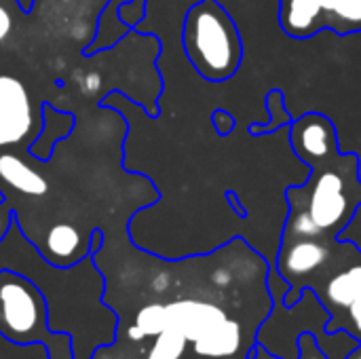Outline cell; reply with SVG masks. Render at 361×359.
<instances>
[{
  "instance_id": "1",
  "label": "cell",
  "mask_w": 361,
  "mask_h": 359,
  "mask_svg": "<svg viewBox=\"0 0 361 359\" xmlns=\"http://www.w3.org/2000/svg\"><path fill=\"white\" fill-rule=\"evenodd\" d=\"M294 154L309 167L300 186H288L290 214L305 216L326 239L349 226L361 207L360 154L341 152L334 121L322 112H305L290 125Z\"/></svg>"
},
{
  "instance_id": "2",
  "label": "cell",
  "mask_w": 361,
  "mask_h": 359,
  "mask_svg": "<svg viewBox=\"0 0 361 359\" xmlns=\"http://www.w3.org/2000/svg\"><path fill=\"white\" fill-rule=\"evenodd\" d=\"M184 49L197 72L214 83L237 74L243 42L235 19L218 0H201L186 13Z\"/></svg>"
},
{
  "instance_id": "3",
  "label": "cell",
  "mask_w": 361,
  "mask_h": 359,
  "mask_svg": "<svg viewBox=\"0 0 361 359\" xmlns=\"http://www.w3.org/2000/svg\"><path fill=\"white\" fill-rule=\"evenodd\" d=\"M0 334L17 345H44L49 359H74L72 339L49 330L47 305L38 288L8 269L0 271Z\"/></svg>"
},
{
  "instance_id": "4",
  "label": "cell",
  "mask_w": 361,
  "mask_h": 359,
  "mask_svg": "<svg viewBox=\"0 0 361 359\" xmlns=\"http://www.w3.org/2000/svg\"><path fill=\"white\" fill-rule=\"evenodd\" d=\"M279 25L294 40L313 38L322 30L351 36L361 32V0H279Z\"/></svg>"
},
{
  "instance_id": "5",
  "label": "cell",
  "mask_w": 361,
  "mask_h": 359,
  "mask_svg": "<svg viewBox=\"0 0 361 359\" xmlns=\"http://www.w3.org/2000/svg\"><path fill=\"white\" fill-rule=\"evenodd\" d=\"M336 248V239L324 237H283L279 250V273L296 284L302 277H309L322 271Z\"/></svg>"
},
{
  "instance_id": "6",
  "label": "cell",
  "mask_w": 361,
  "mask_h": 359,
  "mask_svg": "<svg viewBox=\"0 0 361 359\" xmlns=\"http://www.w3.org/2000/svg\"><path fill=\"white\" fill-rule=\"evenodd\" d=\"M226 311L214 303L182 298L165 305V330H173L182 334L188 343H195L218 324L226 320Z\"/></svg>"
},
{
  "instance_id": "7",
  "label": "cell",
  "mask_w": 361,
  "mask_h": 359,
  "mask_svg": "<svg viewBox=\"0 0 361 359\" xmlns=\"http://www.w3.org/2000/svg\"><path fill=\"white\" fill-rule=\"evenodd\" d=\"M32 127L30 95L21 80L0 76V146L21 142Z\"/></svg>"
},
{
  "instance_id": "8",
  "label": "cell",
  "mask_w": 361,
  "mask_h": 359,
  "mask_svg": "<svg viewBox=\"0 0 361 359\" xmlns=\"http://www.w3.org/2000/svg\"><path fill=\"white\" fill-rule=\"evenodd\" d=\"M326 298L341 309H349L355 330L361 332V254L345 269L334 273L326 284Z\"/></svg>"
},
{
  "instance_id": "9",
  "label": "cell",
  "mask_w": 361,
  "mask_h": 359,
  "mask_svg": "<svg viewBox=\"0 0 361 359\" xmlns=\"http://www.w3.org/2000/svg\"><path fill=\"white\" fill-rule=\"evenodd\" d=\"M192 345H195V353L201 358H231L241 349V326L235 320L226 317L222 324H218L214 330L197 339Z\"/></svg>"
},
{
  "instance_id": "10",
  "label": "cell",
  "mask_w": 361,
  "mask_h": 359,
  "mask_svg": "<svg viewBox=\"0 0 361 359\" xmlns=\"http://www.w3.org/2000/svg\"><path fill=\"white\" fill-rule=\"evenodd\" d=\"M0 178L11 188L19 190L23 195H30V197H42L49 190V182L15 154L0 157Z\"/></svg>"
},
{
  "instance_id": "11",
  "label": "cell",
  "mask_w": 361,
  "mask_h": 359,
  "mask_svg": "<svg viewBox=\"0 0 361 359\" xmlns=\"http://www.w3.org/2000/svg\"><path fill=\"white\" fill-rule=\"evenodd\" d=\"M80 245H82V237H80L78 229L72 226V224H63L61 222V224H55L47 233L49 258L53 262H57L59 267H68V262L76 258Z\"/></svg>"
},
{
  "instance_id": "12",
  "label": "cell",
  "mask_w": 361,
  "mask_h": 359,
  "mask_svg": "<svg viewBox=\"0 0 361 359\" xmlns=\"http://www.w3.org/2000/svg\"><path fill=\"white\" fill-rule=\"evenodd\" d=\"M267 104V112H269V121L267 123H252L250 125V133L254 138L258 135H273L277 133L281 127H290L294 123V116L290 114L288 106H286V95L281 89H271L264 97Z\"/></svg>"
},
{
  "instance_id": "13",
  "label": "cell",
  "mask_w": 361,
  "mask_h": 359,
  "mask_svg": "<svg viewBox=\"0 0 361 359\" xmlns=\"http://www.w3.org/2000/svg\"><path fill=\"white\" fill-rule=\"evenodd\" d=\"M188 341L173 332V330H163L161 334L154 336L152 349L148 351L146 359H180L186 351Z\"/></svg>"
},
{
  "instance_id": "14",
  "label": "cell",
  "mask_w": 361,
  "mask_h": 359,
  "mask_svg": "<svg viewBox=\"0 0 361 359\" xmlns=\"http://www.w3.org/2000/svg\"><path fill=\"white\" fill-rule=\"evenodd\" d=\"M133 326H137L146 339H154L157 334H161L165 330V305L150 303V305L142 307L135 313Z\"/></svg>"
},
{
  "instance_id": "15",
  "label": "cell",
  "mask_w": 361,
  "mask_h": 359,
  "mask_svg": "<svg viewBox=\"0 0 361 359\" xmlns=\"http://www.w3.org/2000/svg\"><path fill=\"white\" fill-rule=\"evenodd\" d=\"M0 359H49V353L40 343L17 345L0 334Z\"/></svg>"
},
{
  "instance_id": "16",
  "label": "cell",
  "mask_w": 361,
  "mask_h": 359,
  "mask_svg": "<svg viewBox=\"0 0 361 359\" xmlns=\"http://www.w3.org/2000/svg\"><path fill=\"white\" fill-rule=\"evenodd\" d=\"M214 125L220 135H228L235 129V116L226 110H216L214 112Z\"/></svg>"
},
{
  "instance_id": "17",
  "label": "cell",
  "mask_w": 361,
  "mask_h": 359,
  "mask_svg": "<svg viewBox=\"0 0 361 359\" xmlns=\"http://www.w3.org/2000/svg\"><path fill=\"white\" fill-rule=\"evenodd\" d=\"M80 91L82 93H95L102 87V76L97 72H85V76L80 78Z\"/></svg>"
},
{
  "instance_id": "18",
  "label": "cell",
  "mask_w": 361,
  "mask_h": 359,
  "mask_svg": "<svg viewBox=\"0 0 361 359\" xmlns=\"http://www.w3.org/2000/svg\"><path fill=\"white\" fill-rule=\"evenodd\" d=\"M13 30V19H11V13L0 4V42L11 34Z\"/></svg>"
}]
</instances>
